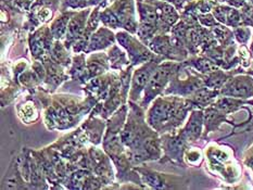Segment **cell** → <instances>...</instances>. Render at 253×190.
I'll return each mask as SVG.
<instances>
[{
	"label": "cell",
	"instance_id": "obj_30",
	"mask_svg": "<svg viewBox=\"0 0 253 190\" xmlns=\"http://www.w3.org/2000/svg\"><path fill=\"white\" fill-rule=\"evenodd\" d=\"M247 1L250 2V3H253V0H247Z\"/></svg>",
	"mask_w": 253,
	"mask_h": 190
},
{
	"label": "cell",
	"instance_id": "obj_25",
	"mask_svg": "<svg viewBox=\"0 0 253 190\" xmlns=\"http://www.w3.org/2000/svg\"><path fill=\"white\" fill-rule=\"evenodd\" d=\"M233 32H234V36L236 38V40L240 43H246L250 39L251 31L249 29V26L241 25L238 27H235Z\"/></svg>",
	"mask_w": 253,
	"mask_h": 190
},
{
	"label": "cell",
	"instance_id": "obj_6",
	"mask_svg": "<svg viewBox=\"0 0 253 190\" xmlns=\"http://www.w3.org/2000/svg\"><path fill=\"white\" fill-rule=\"evenodd\" d=\"M180 71V70H179ZM179 71L175 74L172 80L169 81L167 89L164 90V96L173 95V96H180V97H190L194 95L197 90H199L205 86L203 81V76L198 75L192 72V71H187V76L185 78L180 77Z\"/></svg>",
	"mask_w": 253,
	"mask_h": 190
},
{
	"label": "cell",
	"instance_id": "obj_17",
	"mask_svg": "<svg viewBox=\"0 0 253 190\" xmlns=\"http://www.w3.org/2000/svg\"><path fill=\"white\" fill-rule=\"evenodd\" d=\"M224 121H226V114H225V112L221 111L219 109L214 106L208 108L205 113V136H207V134L209 133L216 130L219 127V125Z\"/></svg>",
	"mask_w": 253,
	"mask_h": 190
},
{
	"label": "cell",
	"instance_id": "obj_19",
	"mask_svg": "<svg viewBox=\"0 0 253 190\" xmlns=\"http://www.w3.org/2000/svg\"><path fill=\"white\" fill-rule=\"evenodd\" d=\"M108 57H109L110 67H111V69L113 70L122 71L130 64L128 56H126V53L123 50H121L115 43L109 49Z\"/></svg>",
	"mask_w": 253,
	"mask_h": 190
},
{
	"label": "cell",
	"instance_id": "obj_29",
	"mask_svg": "<svg viewBox=\"0 0 253 190\" xmlns=\"http://www.w3.org/2000/svg\"><path fill=\"white\" fill-rule=\"evenodd\" d=\"M246 73L249 75H253V71H246Z\"/></svg>",
	"mask_w": 253,
	"mask_h": 190
},
{
	"label": "cell",
	"instance_id": "obj_14",
	"mask_svg": "<svg viewBox=\"0 0 253 190\" xmlns=\"http://www.w3.org/2000/svg\"><path fill=\"white\" fill-rule=\"evenodd\" d=\"M203 124H205V114L200 110L194 111L191 113L186 126L183 130H180L179 134L187 140V143L196 141L201 136Z\"/></svg>",
	"mask_w": 253,
	"mask_h": 190
},
{
	"label": "cell",
	"instance_id": "obj_2",
	"mask_svg": "<svg viewBox=\"0 0 253 190\" xmlns=\"http://www.w3.org/2000/svg\"><path fill=\"white\" fill-rule=\"evenodd\" d=\"M194 108L190 100L178 97L156 98L147 113V122L158 134L173 132L183 124L187 113Z\"/></svg>",
	"mask_w": 253,
	"mask_h": 190
},
{
	"label": "cell",
	"instance_id": "obj_20",
	"mask_svg": "<svg viewBox=\"0 0 253 190\" xmlns=\"http://www.w3.org/2000/svg\"><path fill=\"white\" fill-rule=\"evenodd\" d=\"M185 67H190L195 69L196 71H199L202 74H208L211 73L213 71L217 70L218 65L211 60L210 58H205V57H199V58H191L187 61L183 62Z\"/></svg>",
	"mask_w": 253,
	"mask_h": 190
},
{
	"label": "cell",
	"instance_id": "obj_13",
	"mask_svg": "<svg viewBox=\"0 0 253 190\" xmlns=\"http://www.w3.org/2000/svg\"><path fill=\"white\" fill-rule=\"evenodd\" d=\"M136 172H139L142 176L144 182L151 186L152 188H178L175 184H178V179L176 181H169V177L167 174H161L158 172H153L150 170H147L145 167H136Z\"/></svg>",
	"mask_w": 253,
	"mask_h": 190
},
{
	"label": "cell",
	"instance_id": "obj_12",
	"mask_svg": "<svg viewBox=\"0 0 253 190\" xmlns=\"http://www.w3.org/2000/svg\"><path fill=\"white\" fill-rule=\"evenodd\" d=\"M117 41V35L107 26L99 27L90 37L89 45H88L86 53L104 50L110 46H113Z\"/></svg>",
	"mask_w": 253,
	"mask_h": 190
},
{
	"label": "cell",
	"instance_id": "obj_28",
	"mask_svg": "<svg viewBox=\"0 0 253 190\" xmlns=\"http://www.w3.org/2000/svg\"><path fill=\"white\" fill-rule=\"evenodd\" d=\"M164 1H168L169 3L174 4L178 11H181L184 9L186 3L189 1V0H164Z\"/></svg>",
	"mask_w": 253,
	"mask_h": 190
},
{
	"label": "cell",
	"instance_id": "obj_18",
	"mask_svg": "<svg viewBox=\"0 0 253 190\" xmlns=\"http://www.w3.org/2000/svg\"><path fill=\"white\" fill-rule=\"evenodd\" d=\"M70 74L74 80H78L82 84H84L87 80H89L84 53H75V56L73 57L72 67H71L70 70Z\"/></svg>",
	"mask_w": 253,
	"mask_h": 190
},
{
	"label": "cell",
	"instance_id": "obj_26",
	"mask_svg": "<svg viewBox=\"0 0 253 190\" xmlns=\"http://www.w3.org/2000/svg\"><path fill=\"white\" fill-rule=\"evenodd\" d=\"M217 2L219 3H225V4H228L230 7H234V8H237L240 9L243 8L244 5L248 2L247 0H216Z\"/></svg>",
	"mask_w": 253,
	"mask_h": 190
},
{
	"label": "cell",
	"instance_id": "obj_21",
	"mask_svg": "<svg viewBox=\"0 0 253 190\" xmlns=\"http://www.w3.org/2000/svg\"><path fill=\"white\" fill-rule=\"evenodd\" d=\"M68 50L69 49L64 46V43H61L60 40H56L51 48L50 59L54 63L61 65V67H69L72 61H71Z\"/></svg>",
	"mask_w": 253,
	"mask_h": 190
},
{
	"label": "cell",
	"instance_id": "obj_9",
	"mask_svg": "<svg viewBox=\"0 0 253 190\" xmlns=\"http://www.w3.org/2000/svg\"><path fill=\"white\" fill-rule=\"evenodd\" d=\"M91 8H86L83 10H79L76 11L75 14L72 16L71 19L69 27H68V32L67 35L64 37V46L67 47L69 50L72 49L74 43L78 41L80 38L83 36L86 25H87V21L89 15L91 13Z\"/></svg>",
	"mask_w": 253,
	"mask_h": 190
},
{
	"label": "cell",
	"instance_id": "obj_15",
	"mask_svg": "<svg viewBox=\"0 0 253 190\" xmlns=\"http://www.w3.org/2000/svg\"><path fill=\"white\" fill-rule=\"evenodd\" d=\"M87 71H88V76H89V80L98 77V76H101L104 74L107 71L111 68L110 67L109 62V57L108 54L102 53V52H96L92 53L87 59Z\"/></svg>",
	"mask_w": 253,
	"mask_h": 190
},
{
	"label": "cell",
	"instance_id": "obj_7",
	"mask_svg": "<svg viewBox=\"0 0 253 190\" xmlns=\"http://www.w3.org/2000/svg\"><path fill=\"white\" fill-rule=\"evenodd\" d=\"M163 61H167L163 57H160L151 61H148L134 71L133 75H131V81H130V89H129V101L138 102L141 94L145 91L146 86L149 83L153 73H155L158 65Z\"/></svg>",
	"mask_w": 253,
	"mask_h": 190
},
{
	"label": "cell",
	"instance_id": "obj_1",
	"mask_svg": "<svg viewBox=\"0 0 253 190\" xmlns=\"http://www.w3.org/2000/svg\"><path fill=\"white\" fill-rule=\"evenodd\" d=\"M121 139L129 151L127 156L131 164L158 160L161 156V139L145 118L144 108L136 102L129 101L127 122L121 133Z\"/></svg>",
	"mask_w": 253,
	"mask_h": 190
},
{
	"label": "cell",
	"instance_id": "obj_16",
	"mask_svg": "<svg viewBox=\"0 0 253 190\" xmlns=\"http://www.w3.org/2000/svg\"><path fill=\"white\" fill-rule=\"evenodd\" d=\"M76 11L74 10H68V11H60V14L54 18L50 24V31L51 34L54 38V40H61L62 38L65 37L68 32L69 23L72 16L75 14Z\"/></svg>",
	"mask_w": 253,
	"mask_h": 190
},
{
	"label": "cell",
	"instance_id": "obj_23",
	"mask_svg": "<svg viewBox=\"0 0 253 190\" xmlns=\"http://www.w3.org/2000/svg\"><path fill=\"white\" fill-rule=\"evenodd\" d=\"M86 8H90L88 0H61V4H60V11H79Z\"/></svg>",
	"mask_w": 253,
	"mask_h": 190
},
{
	"label": "cell",
	"instance_id": "obj_5",
	"mask_svg": "<svg viewBox=\"0 0 253 190\" xmlns=\"http://www.w3.org/2000/svg\"><path fill=\"white\" fill-rule=\"evenodd\" d=\"M115 35H117V41L127 51L129 62L133 67L161 57L151 51L150 48L140 41L138 37H135L134 34L127 31H120Z\"/></svg>",
	"mask_w": 253,
	"mask_h": 190
},
{
	"label": "cell",
	"instance_id": "obj_24",
	"mask_svg": "<svg viewBox=\"0 0 253 190\" xmlns=\"http://www.w3.org/2000/svg\"><path fill=\"white\" fill-rule=\"evenodd\" d=\"M243 25L253 27V3L247 2L243 8H240Z\"/></svg>",
	"mask_w": 253,
	"mask_h": 190
},
{
	"label": "cell",
	"instance_id": "obj_27",
	"mask_svg": "<svg viewBox=\"0 0 253 190\" xmlns=\"http://www.w3.org/2000/svg\"><path fill=\"white\" fill-rule=\"evenodd\" d=\"M113 1H114V0H88L90 8L97 7V5H99V7H101V9L108 7V5Z\"/></svg>",
	"mask_w": 253,
	"mask_h": 190
},
{
	"label": "cell",
	"instance_id": "obj_8",
	"mask_svg": "<svg viewBox=\"0 0 253 190\" xmlns=\"http://www.w3.org/2000/svg\"><path fill=\"white\" fill-rule=\"evenodd\" d=\"M219 95L225 97L247 98L253 97V78L248 75H238L235 77H229L228 80L221 88Z\"/></svg>",
	"mask_w": 253,
	"mask_h": 190
},
{
	"label": "cell",
	"instance_id": "obj_3",
	"mask_svg": "<svg viewBox=\"0 0 253 190\" xmlns=\"http://www.w3.org/2000/svg\"><path fill=\"white\" fill-rule=\"evenodd\" d=\"M136 11L135 0H114L108 7L101 9L100 21L109 29H123L136 35L138 27Z\"/></svg>",
	"mask_w": 253,
	"mask_h": 190
},
{
	"label": "cell",
	"instance_id": "obj_11",
	"mask_svg": "<svg viewBox=\"0 0 253 190\" xmlns=\"http://www.w3.org/2000/svg\"><path fill=\"white\" fill-rule=\"evenodd\" d=\"M212 14L217 20L218 23L226 25L228 27H238L243 25L240 10L237 8L230 7L228 4L217 3L212 9Z\"/></svg>",
	"mask_w": 253,
	"mask_h": 190
},
{
	"label": "cell",
	"instance_id": "obj_10",
	"mask_svg": "<svg viewBox=\"0 0 253 190\" xmlns=\"http://www.w3.org/2000/svg\"><path fill=\"white\" fill-rule=\"evenodd\" d=\"M162 148L164 150V160H161L163 163L166 160L170 162H183V153L186 149L187 140L180 134L170 136L164 135L162 139Z\"/></svg>",
	"mask_w": 253,
	"mask_h": 190
},
{
	"label": "cell",
	"instance_id": "obj_4",
	"mask_svg": "<svg viewBox=\"0 0 253 190\" xmlns=\"http://www.w3.org/2000/svg\"><path fill=\"white\" fill-rule=\"evenodd\" d=\"M183 67V62L177 63L170 61V60H167L166 62H161L159 64L149 83L146 86L144 98H142L140 102V106L142 108H147L148 105L155 100L159 95H162L175 74Z\"/></svg>",
	"mask_w": 253,
	"mask_h": 190
},
{
	"label": "cell",
	"instance_id": "obj_22",
	"mask_svg": "<svg viewBox=\"0 0 253 190\" xmlns=\"http://www.w3.org/2000/svg\"><path fill=\"white\" fill-rule=\"evenodd\" d=\"M230 74L225 73L222 70H215L211 73H208L203 75V81H205V86L211 89H218L222 88L225 83L228 80Z\"/></svg>",
	"mask_w": 253,
	"mask_h": 190
}]
</instances>
